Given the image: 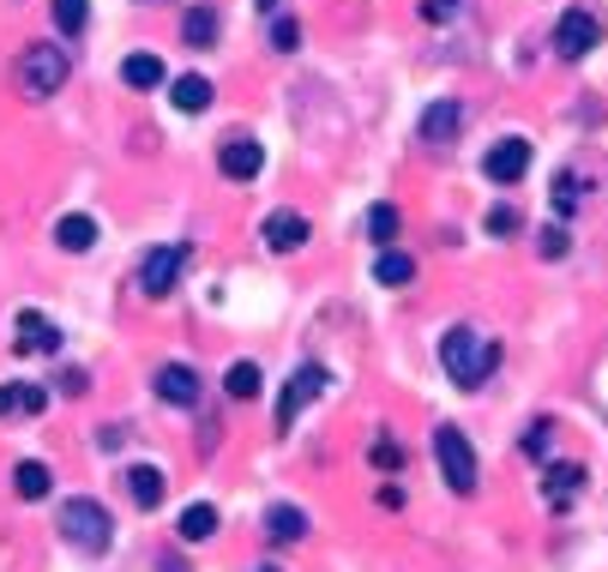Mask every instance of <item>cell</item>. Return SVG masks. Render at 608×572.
Returning <instances> with one entry per match:
<instances>
[{
    "label": "cell",
    "instance_id": "cb8c5ba5",
    "mask_svg": "<svg viewBox=\"0 0 608 572\" xmlns=\"http://www.w3.org/2000/svg\"><path fill=\"white\" fill-rule=\"evenodd\" d=\"M374 278L386 283V290H404V283L416 278V259H410V254H379V259H374Z\"/></svg>",
    "mask_w": 608,
    "mask_h": 572
},
{
    "label": "cell",
    "instance_id": "7c38bea8",
    "mask_svg": "<svg viewBox=\"0 0 608 572\" xmlns=\"http://www.w3.org/2000/svg\"><path fill=\"white\" fill-rule=\"evenodd\" d=\"M13 331H19V350H37V355L61 350V331H55V319H49V314H37V307H25Z\"/></svg>",
    "mask_w": 608,
    "mask_h": 572
},
{
    "label": "cell",
    "instance_id": "e0dca14e",
    "mask_svg": "<svg viewBox=\"0 0 608 572\" xmlns=\"http://www.w3.org/2000/svg\"><path fill=\"white\" fill-rule=\"evenodd\" d=\"M302 530H307L302 506H271L266 512V536H271V542H302Z\"/></svg>",
    "mask_w": 608,
    "mask_h": 572
},
{
    "label": "cell",
    "instance_id": "9c48e42d",
    "mask_svg": "<svg viewBox=\"0 0 608 572\" xmlns=\"http://www.w3.org/2000/svg\"><path fill=\"white\" fill-rule=\"evenodd\" d=\"M482 170H488V182H524V170H530V139H500L494 151L482 157Z\"/></svg>",
    "mask_w": 608,
    "mask_h": 572
},
{
    "label": "cell",
    "instance_id": "8992f818",
    "mask_svg": "<svg viewBox=\"0 0 608 572\" xmlns=\"http://www.w3.org/2000/svg\"><path fill=\"white\" fill-rule=\"evenodd\" d=\"M319 392H326V367H314V362H307V367H295V374H290V386H283V398H278V434H290V428H295V416H302L307 404L319 398Z\"/></svg>",
    "mask_w": 608,
    "mask_h": 572
},
{
    "label": "cell",
    "instance_id": "d4e9b609",
    "mask_svg": "<svg viewBox=\"0 0 608 572\" xmlns=\"http://www.w3.org/2000/svg\"><path fill=\"white\" fill-rule=\"evenodd\" d=\"M223 386H230V398H259V386H266V380H259V367H254V362H235Z\"/></svg>",
    "mask_w": 608,
    "mask_h": 572
},
{
    "label": "cell",
    "instance_id": "f546056e",
    "mask_svg": "<svg viewBox=\"0 0 608 572\" xmlns=\"http://www.w3.org/2000/svg\"><path fill=\"white\" fill-rule=\"evenodd\" d=\"M271 43H278V49L290 55L295 43H302V31H295V19H278V25H271Z\"/></svg>",
    "mask_w": 608,
    "mask_h": 572
},
{
    "label": "cell",
    "instance_id": "3957f363",
    "mask_svg": "<svg viewBox=\"0 0 608 572\" xmlns=\"http://www.w3.org/2000/svg\"><path fill=\"white\" fill-rule=\"evenodd\" d=\"M109 530L115 524L97 500H67L61 506V536L79 548V555H103V548H109Z\"/></svg>",
    "mask_w": 608,
    "mask_h": 572
},
{
    "label": "cell",
    "instance_id": "7a4b0ae2",
    "mask_svg": "<svg viewBox=\"0 0 608 572\" xmlns=\"http://www.w3.org/2000/svg\"><path fill=\"white\" fill-rule=\"evenodd\" d=\"M434 464H440L452 494H476V452H470V440H464V428H452V422L434 428Z\"/></svg>",
    "mask_w": 608,
    "mask_h": 572
},
{
    "label": "cell",
    "instance_id": "603a6c76",
    "mask_svg": "<svg viewBox=\"0 0 608 572\" xmlns=\"http://www.w3.org/2000/svg\"><path fill=\"white\" fill-rule=\"evenodd\" d=\"M49 482H55V476H49V464H37V458H25V464L13 470L19 500H43V494H49Z\"/></svg>",
    "mask_w": 608,
    "mask_h": 572
},
{
    "label": "cell",
    "instance_id": "e575fe53",
    "mask_svg": "<svg viewBox=\"0 0 608 572\" xmlns=\"http://www.w3.org/2000/svg\"><path fill=\"white\" fill-rule=\"evenodd\" d=\"M259 572H278V567H259Z\"/></svg>",
    "mask_w": 608,
    "mask_h": 572
},
{
    "label": "cell",
    "instance_id": "30bf717a",
    "mask_svg": "<svg viewBox=\"0 0 608 572\" xmlns=\"http://www.w3.org/2000/svg\"><path fill=\"white\" fill-rule=\"evenodd\" d=\"M458 127H464V103L458 97H440V103H428V109H422V139H428V145L458 139Z\"/></svg>",
    "mask_w": 608,
    "mask_h": 572
},
{
    "label": "cell",
    "instance_id": "9a60e30c",
    "mask_svg": "<svg viewBox=\"0 0 608 572\" xmlns=\"http://www.w3.org/2000/svg\"><path fill=\"white\" fill-rule=\"evenodd\" d=\"M163 470L157 464H133V470H127V494H133V506L139 512H151V506H163Z\"/></svg>",
    "mask_w": 608,
    "mask_h": 572
},
{
    "label": "cell",
    "instance_id": "1f68e13d",
    "mask_svg": "<svg viewBox=\"0 0 608 572\" xmlns=\"http://www.w3.org/2000/svg\"><path fill=\"white\" fill-rule=\"evenodd\" d=\"M554 206H560V211L578 206V182H572V175H560V182H554Z\"/></svg>",
    "mask_w": 608,
    "mask_h": 572
},
{
    "label": "cell",
    "instance_id": "5b68a950",
    "mask_svg": "<svg viewBox=\"0 0 608 572\" xmlns=\"http://www.w3.org/2000/svg\"><path fill=\"white\" fill-rule=\"evenodd\" d=\"M596 43H603V19H596L591 7H566L560 25H554V55L560 61H584Z\"/></svg>",
    "mask_w": 608,
    "mask_h": 572
},
{
    "label": "cell",
    "instance_id": "7402d4cb",
    "mask_svg": "<svg viewBox=\"0 0 608 572\" xmlns=\"http://www.w3.org/2000/svg\"><path fill=\"white\" fill-rule=\"evenodd\" d=\"M182 37H187V49H211V43H218V13H211V7H194V13L182 19Z\"/></svg>",
    "mask_w": 608,
    "mask_h": 572
},
{
    "label": "cell",
    "instance_id": "ac0fdd59",
    "mask_svg": "<svg viewBox=\"0 0 608 572\" xmlns=\"http://www.w3.org/2000/svg\"><path fill=\"white\" fill-rule=\"evenodd\" d=\"M175 536H182V542H206V536H218V506H206V500L187 506L182 524H175Z\"/></svg>",
    "mask_w": 608,
    "mask_h": 572
},
{
    "label": "cell",
    "instance_id": "484cf974",
    "mask_svg": "<svg viewBox=\"0 0 608 572\" xmlns=\"http://www.w3.org/2000/svg\"><path fill=\"white\" fill-rule=\"evenodd\" d=\"M367 235H374V242H398V206H374V211H367Z\"/></svg>",
    "mask_w": 608,
    "mask_h": 572
},
{
    "label": "cell",
    "instance_id": "8fae6325",
    "mask_svg": "<svg viewBox=\"0 0 608 572\" xmlns=\"http://www.w3.org/2000/svg\"><path fill=\"white\" fill-rule=\"evenodd\" d=\"M157 398L163 404H182V410H187V404H199V374L187 362H163L157 367Z\"/></svg>",
    "mask_w": 608,
    "mask_h": 572
},
{
    "label": "cell",
    "instance_id": "83f0119b",
    "mask_svg": "<svg viewBox=\"0 0 608 572\" xmlns=\"http://www.w3.org/2000/svg\"><path fill=\"white\" fill-rule=\"evenodd\" d=\"M367 458H374V470H404V446H398V440H374Z\"/></svg>",
    "mask_w": 608,
    "mask_h": 572
},
{
    "label": "cell",
    "instance_id": "5bb4252c",
    "mask_svg": "<svg viewBox=\"0 0 608 572\" xmlns=\"http://www.w3.org/2000/svg\"><path fill=\"white\" fill-rule=\"evenodd\" d=\"M578 488H584V464H548V470H542L548 506H572V500H578Z\"/></svg>",
    "mask_w": 608,
    "mask_h": 572
},
{
    "label": "cell",
    "instance_id": "277c9868",
    "mask_svg": "<svg viewBox=\"0 0 608 572\" xmlns=\"http://www.w3.org/2000/svg\"><path fill=\"white\" fill-rule=\"evenodd\" d=\"M19 85H25V97H55V91L67 85V49L31 43V49L19 55Z\"/></svg>",
    "mask_w": 608,
    "mask_h": 572
},
{
    "label": "cell",
    "instance_id": "d6986e66",
    "mask_svg": "<svg viewBox=\"0 0 608 572\" xmlns=\"http://www.w3.org/2000/svg\"><path fill=\"white\" fill-rule=\"evenodd\" d=\"M49 404L43 386H0V416H37Z\"/></svg>",
    "mask_w": 608,
    "mask_h": 572
},
{
    "label": "cell",
    "instance_id": "2e32d148",
    "mask_svg": "<svg viewBox=\"0 0 608 572\" xmlns=\"http://www.w3.org/2000/svg\"><path fill=\"white\" fill-rule=\"evenodd\" d=\"M55 242H61L67 254H85V247H97V218H85V211H67V218L55 223Z\"/></svg>",
    "mask_w": 608,
    "mask_h": 572
},
{
    "label": "cell",
    "instance_id": "4fadbf2b",
    "mask_svg": "<svg viewBox=\"0 0 608 572\" xmlns=\"http://www.w3.org/2000/svg\"><path fill=\"white\" fill-rule=\"evenodd\" d=\"M259 235L271 242V254H295V247L307 242V218H302V211H271Z\"/></svg>",
    "mask_w": 608,
    "mask_h": 572
},
{
    "label": "cell",
    "instance_id": "4dcf8cb0",
    "mask_svg": "<svg viewBox=\"0 0 608 572\" xmlns=\"http://www.w3.org/2000/svg\"><path fill=\"white\" fill-rule=\"evenodd\" d=\"M488 230H494V235H512V230H518V211H512V206H494V211H488Z\"/></svg>",
    "mask_w": 608,
    "mask_h": 572
},
{
    "label": "cell",
    "instance_id": "52a82bcc",
    "mask_svg": "<svg viewBox=\"0 0 608 572\" xmlns=\"http://www.w3.org/2000/svg\"><path fill=\"white\" fill-rule=\"evenodd\" d=\"M182 266H187V247H182V242L151 247L145 266H139V290H145V295H169L175 283H182Z\"/></svg>",
    "mask_w": 608,
    "mask_h": 572
},
{
    "label": "cell",
    "instance_id": "6da1fadb",
    "mask_svg": "<svg viewBox=\"0 0 608 572\" xmlns=\"http://www.w3.org/2000/svg\"><path fill=\"white\" fill-rule=\"evenodd\" d=\"M440 362H446L452 386L476 392V386H482V380L500 367V343H494V338H482L476 326H452L446 338H440Z\"/></svg>",
    "mask_w": 608,
    "mask_h": 572
},
{
    "label": "cell",
    "instance_id": "d6a6232c",
    "mask_svg": "<svg viewBox=\"0 0 608 572\" xmlns=\"http://www.w3.org/2000/svg\"><path fill=\"white\" fill-rule=\"evenodd\" d=\"M524 452H530V458H548V422H536L530 434H524Z\"/></svg>",
    "mask_w": 608,
    "mask_h": 572
},
{
    "label": "cell",
    "instance_id": "ba28073f",
    "mask_svg": "<svg viewBox=\"0 0 608 572\" xmlns=\"http://www.w3.org/2000/svg\"><path fill=\"white\" fill-rule=\"evenodd\" d=\"M218 170L230 175V182H254V175L266 170V145H259V139H247V133L223 139V151H218Z\"/></svg>",
    "mask_w": 608,
    "mask_h": 572
},
{
    "label": "cell",
    "instance_id": "ffe728a7",
    "mask_svg": "<svg viewBox=\"0 0 608 572\" xmlns=\"http://www.w3.org/2000/svg\"><path fill=\"white\" fill-rule=\"evenodd\" d=\"M121 79H127L133 91H157V85H163V61H157V55H127V61H121Z\"/></svg>",
    "mask_w": 608,
    "mask_h": 572
},
{
    "label": "cell",
    "instance_id": "44dd1931",
    "mask_svg": "<svg viewBox=\"0 0 608 572\" xmlns=\"http://www.w3.org/2000/svg\"><path fill=\"white\" fill-rule=\"evenodd\" d=\"M175 109L182 115H199V109H211V79H199V73H187V79H175Z\"/></svg>",
    "mask_w": 608,
    "mask_h": 572
},
{
    "label": "cell",
    "instance_id": "f1b7e54d",
    "mask_svg": "<svg viewBox=\"0 0 608 572\" xmlns=\"http://www.w3.org/2000/svg\"><path fill=\"white\" fill-rule=\"evenodd\" d=\"M422 19L428 25H446V19H458V0H422Z\"/></svg>",
    "mask_w": 608,
    "mask_h": 572
},
{
    "label": "cell",
    "instance_id": "836d02e7",
    "mask_svg": "<svg viewBox=\"0 0 608 572\" xmlns=\"http://www.w3.org/2000/svg\"><path fill=\"white\" fill-rule=\"evenodd\" d=\"M536 247H542V259H560V254H566V230H542V242H536Z\"/></svg>",
    "mask_w": 608,
    "mask_h": 572
},
{
    "label": "cell",
    "instance_id": "4316f807",
    "mask_svg": "<svg viewBox=\"0 0 608 572\" xmlns=\"http://www.w3.org/2000/svg\"><path fill=\"white\" fill-rule=\"evenodd\" d=\"M55 25L73 37V31H85V0H55Z\"/></svg>",
    "mask_w": 608,
    "mask_h": 572
}]
</instances>
